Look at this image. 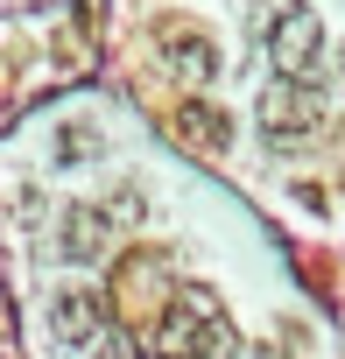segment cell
Wrapping results in <instances>:
<instances>
[{"instance_id": "1", "label": "cell", "mask_w": 345, "mask_h": 359, "mask_svg": "<svg viewBox=\"0 0 345 359\" xmlns=\"http://www.w3.org/2000/svg\"><path fill=\"white\" fill-rule=\"evenodd\" d=\"M226 345V317L205 289H177V303L162 310V324L148 331V352L155 359H212Z\"/></svg>"}, {"instance_id": "2", "label": "cell", "mask_w": 345, "mask_h": 359, "mask_svg": "<svg viewBox=\"0 0 345 359\" xmlns=\"http://www.w3.org/2000/svg\"><path fill=\"white\" fill-rule=\"evenodd\" d=\"M317 50H324V29H317V15L310 8H282L275 15V29H268V57H275V78H310V64H317Z\"/></svg>"}, {"instance_id": "3", "label": "cell", "mask_w": 345, "mask_h": 359, "mask_svg": "<svg viewBox=\"0 0 345 359\" xmlns=\"http://www.w3.org/2000/svg\"><path fill=\"white\" fill-rule=\"evenodd\" d=\"M324 120V106H317V92L310 85H296V78H275L268 92H261V134H275V141H296V134H310Z\"/></svg>"}, {"instance_id": "4", "label": "cell", "mask_w": 345, "mask_h": 359, "mask_svg": "<svg viewBox=\"0 0 345 359\" xmlns=\"http://www.w3.org/2000/svg\"><path fill=\"white\" fill-rule=\"evenodd\" d=\"M169 127H177V134H184L191 148H205V155H226V141H233V120H226V113H219L212 99H184Z\"/></svg>"}, {"instance_id": "5", "label": "cell", "mask_w": 345, "mask_h": 359, "mask_svg": "<svg viewBox=\"0 0 345 359\" xmlns=\"http://www.w3.org/2000/svg\"><path fill=\"white\" fill-rule=\"evenodd\" d=\"M162 64L177 71L184 85H205V78L219 71V50H212L198 29H169V43H162Z\"/></svg>"}, {"instance_id": "6", "label": "cell", "mask_w": 345, "mask_h": 359, "mask_svg": "<svg viewBox=\"0 0 345 359\" xmlns=\"http://www.w3.org/2000/svg\"><path fill=\"white\" fill-rule=\"evenodd\" d=\"M50 324H57V338H64V345H85V338L106 324V310H99L85 289H71V296H57V303H50Z\"/></svg>"}, {"instance_id": "7", "label": "cell", "mask_w": 345, "mask_h": 359, "mask_svg": "<svg viewBox=\"0 0 345 359\" xmlns=\"http://www.w3.org/2000/svg\"><path fill=\"white\" fill-rule=\"evenodd\" d=\"M106 247V219L92 212V205H71V219H64V254L71 261H92Z\"/></svg>"}, {"instance_id": "8", "label": "cell", "mask_w": 345, "mask_h": 359, "mask_svg": "<svg viewBox=\"0 0 345 359\" xmlns=\"http://www.w3.org/2000/svg\"><path fill=\"white\" fill-rule=\"evenodd\" d=\"M338 78H345V50H338Z\"/></svg>"}]
</instances>
